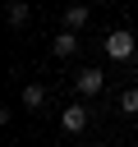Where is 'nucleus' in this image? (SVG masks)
Masks as SVG:
<instances>
[{
  "label": "nucleus",
  "instance_id": "f257e3e1",
  "mask_svg": "<svg viewBox=\"0 0 138 147\" xmlns=\"http://www.w3.org/2000/svg\"><path fill=\"white\" fill-rule=\"evenodd\" d=\"M133 46H138V37H133V32H124V28L106 32V55H110V60H129V55H133Z\"/></svg>",
  "mask_w": 138,
  "mask_h": 147
},
{
  "label": "nucleus",
  "instance_id": "f03ea898",
  "mask_svg": "<svg viewBox=\"0 0 138 147\" xmlns=\"http://www.w3.org/2000/svg\"><path fill=\"white\" fill-rule=\"evenodd\" d=\"M87 115H92V110H87L83 101H74V106H64V110H60V124H64L69 133H83V129H87Z\"/></svg>",
  "mask_w": 138,
  "mask_h": 147
},
{
  "label": "nucleus",
  "instance_id": "7ed1b4c3",
  "mask_svg": "<svg viewBox=\"0 0 138 147\" xmlns=\"http://www.w3.org/2000/svg\"><path fill=\"white\" fill-rule=\"evenodd\" d=\"M74 87H78L83 96H97V92L106 87V78H101V69H78V74H74Z\"/></svg>",
  "mask_w": 138,
  "mask_h": 147
},
{
  "label": "nucleus",
  "instance_id": "20e7f679",
  "mask_svg": "<svg viewBox=\"0 0 138 147\" xmlns=\"http://www.w3.org/2000/svg\"><path fill=\"white\" fill-rule=\"evenodd\" d=\"M51 51H55V60H69V55L78 51V32H74V28H64V32L51 41Z\"/></svg>",
  "mask_w": 138,
  "mask_h": 147
},
{
  "label": "nucleus",
  "instance_id": "39448f33",
  "mask_svg": "<svg viewBox=\"0 0 138 147\" xmlns=\"http://www.w3.org/2000/svg\"><path fill=\"white\" fill-rule=\"evenodd\" d=\"M18 101H23V106H28V110H41V106H46V87H41V83H28V87H23V96H18Z\"/></svg>",
  "mask_w": 138,
  "mask_h": 147
},
{
  "label": "nucleus",
  "instance_id": "423d86ee",
  "mask_svg": "<svg viewBox=\"0 0 138 147\" xmlns=\"http://www.w3.org/2000/svg\"><path fill=\"white\" fill-rule=\"evenodd\" d=\"M83 23H87V5H64V28H74V32H78Z\"/></svg>",
  "mask_w": 138,
  "mask_h": 147
},
{
  "label": "nucleus",
  "instance_id": "0eeeda50",
  "mask_svg": "<svg viewBox=\"0 0 138 147\" xmlns=\"http://www.w3.org/2000/svg\"><path fill=\"white\" fill-rule=\"evenodd\" d=\"M28 18H32V9H28V5H18V0H9V23H14V28H23Z\"/></svg>",
  "mask_w": 138,
  "mask_h": 147
},
{
  "label": "nucleus",
  "instance_id": "6e6552de",
  "mask_svg": "<svg viewBox=\"0 0 138 147\" xmlns=\"http://www.w3.org/2000/svg\"><path fill=\"white\" fill-rule=\"evenodd\" d=\"M120 110H124V115H138V87L120 92Z\"/></svg>",
  "mask_w": 138,
  "mask_h": 147
}]
</instances>
